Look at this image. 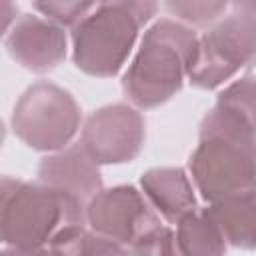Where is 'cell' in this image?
Returning <instances> with one entry per match:
<instances>
[{
  "label": "cell",
  "mask_w": 256,
  "mask_h": 256,
  "mask_svg": "<svg viewBox=\"0 0 256 256\" xmlns=\"http://www.w3.org/2000/svg\"><path fill=\"white\" fill-rule=\"evenodd\" d=\"M66 222L60 196L42 182L0 178V250L46 252L50 238Z\"/></svg>",
  "instance_id": "obj_2"
},
{
  "label": "cell",
  "mask_w": 256,
  "mask_h": 256,
  "mask_svg": "<svg viewBox=\"0 0 256 256\" xmlns=\"http://www.w3.org/2000/svg\"><path fill=\"white\" fill-rule=\"evenodd\" d=\"M32 8L58 26H74L84 18L98 0H30Z\"/></svg>",
  "instance_id": "obj_16"
},
{
  "label": "cell",
  "mask_w": 256,
  "mask_h": 256,
  "mask_svg": "<svg viewBox=\"0 0 256 256\" xmlns=\"http://www.w3.org/2000/svg\"><path fill=\"white\" fill-rule=\"evenodd\" d=\"M230 6L238 12H254V0H230Z\"/></svg>",
  "instance_id": "obj_20"
},
{
  "label": "cell",
  "mask_w": 256,
  "mask_h": 256,
  "mask_svg": "<svg viewBox=\"0 0 256 256\" xmlns=\"http://www.w3.org/2000/svg\"><path fill=\"white\" fill-rule=\"evenodd\" d=\"M140 190L158 216L172 226L198 208L196 190L184 168H150L140 176Z\"/></svg>",
  "instance_id": "obj_12"
},
{
  "label": "cell",
  "mask_w": 256,
  "mask_h": 256,
  "mask_svg": "<svg viewBox=\"0 0 256 256\" xmlns=\"http://www.w3.org/2000/svg\"><path fill=\"white\" fill-rule=\"evenodd\" d=\"M188 176L202 200L214 202L254 188V142L226 136L198 138Z\"/></svg>",
  "instance_id": "obj_6"
},
{
  "label": "cell",
  "mask_w": 256,
  "mask_h": 256,
  "mask_svg": "<svg viewBox=\"0 0 256 256\" xmlns=\"http://www.w3.org/2000/svg\"><path fill=\"white\" fill-rule=\"evenodd\" d=\"M82 110L62 86L38 80L30 84L12 110L10 126L20 142L36 152H54L68 146L80 130Z\"/></svg>",
  "instance_id": "obj_4"
},
{
  "label": "cell",
  "mask_w": 256,
  "mask_h": 256,
  "mask_svg": "<svg viewBox=\"0 0 256 256\" xmlns=\"http://www.w3.org/2000/svg\"><path fill=\"white\" fill-rule=\"evenodd\" d=\"M176 226V250L178 254L188 256H208V254H224L226 242L220 236L218 228L210 220L204 208H196L194 212L186 214Z\"/></svg>",
  "instance_id": "obj_14"
},
{
  "label": "cell",
  "mask_w": 256,
  "mask_h": 256,
  "mask_svg": "<svg viewBox=\"0 0 256 256\" xmlns=\"http://www.w3.org/2000/svg\"><path fill=\"white\" fill-rule=\"evenodd\" d=\"M84 222L90 230L114 240L126 252L146 232L162 224L142 190L130 184L100 190L86 206Z\"/></svg>",
  "instance_id": "obj_8"
},
{
  "label": "cell",
  "mask_w": 256,
  "mask_h": 256,
  "mask_svg": "<svg viewBox=\"0 0 256 256\" xmlns=\"http://www.w3.org/2000/svg\"><path fill=\"white\" fill-rule=\"evenodd\" d=\"M226 246L254 250L256 246V196L254 188L238 192L214 202L204 208Z\"/></svg>",
  "instance_id": "obj_13"
},
{
  "label": "cell",
  "mask_w": 256,
  "mask_h": 256,
  "mask_svg": "<svg viewBox=\"0 0 256 256\" xmlns=\"http://www.w3.org/2000/svg\"><path fill=\"white\" fill-rule=\"evenodd\" d=\"M6 52L24 70L46 74L66 60L68 36L62 26L36 14H24L6 34Z\"/></svg>",
  "instance_id": "obj_10"
},
{
  "label": "cell",
  "mask_w": 256,
  "mask_h": 256,
  "mask_svg": "<svg viewBox=\"0 0 256 256\" xmlns=\"http://www.w3.org/2000/svg\"><path fill=\"white\" fill-rule=\"evenodd\" d=\"M162 4L172 20L190 28H206L224 16L230 0H162Z\"/></svg>",
  "instance_id": "obj_15"
},
{
  "label": "cell",
  "mask_w": 256,
  "mask_h": 256,
  "mask_svg": "<svg viewBox=\"0 0 256 256\" xmlns=\"http://www.w3.org/2000/svg\"><path fill=\"white\" fill-rule=\"evenodd\" d=\"M226 136L254 142V76L230 82L216 96V104L200 122L198 138Z\"/></svg>",
  "instance_id": "obj_11"
},
{
  "label": "cell",
  "mask_w": 256,
  "mask_h": 256,
  "mask_svg": "<svg viewBox=\"0 0 256 256\" xmlns=\"http://www.w3.org/2000/svg\"><path fill=\"white\" fill-rule=\"evenodd\" d=\"M254 12L218 18L196 36L186 80L200 90H216L254 62Z\"/></svg>",
  "instance_id": "obj_5"
},
{
  "label": "cell",
  "mask_w": 256,
  "mask_h": 256,
  "mask_svg": "<svg viewBox=\"0 0 256 256\" xmlns=\"http://www.w3.org/2000/svg\"><path fill=\"white\" fill-rule=\"evenodd\" d=\"M98 2H108L126 8L142 22V26H146L158 12V0H98Z\"/></svg>",
  "instance_id": "obj_18"
},
{
  "label": "cell",
  "mask_w": 256,
  "mask_h": 256,
  "mask_svg": "<svg viewBox=\"0 0 256 256\" xmlns=\"http://www.w3.org/2000/svg\"><path fill=\"white\" fill-rule=\"evenodd\" d=\"M142 22L122 6L98 2L70 32L74 66L94 78L116 76L132 54Z\"/></svg>",
  "instance_id": "obj_3"
},
{
  "label": "cell",
  "mask_w": 256,
  "mask_h": 256,
  "mask_svg": "<svg viewBox=\"0 0 256 256\" xmlns=\"http://www.w3.org/2000/svg\"><path fill=\"white\" fill-rule=\"evenodd\" d=\"M130 252L132 254H178L174 230L166 224H160L154 230L146 232L142 238H138L132 244Z\"/></svg>",
  "instance_id": "obj_17"
},
{
  "label": "cell",
  "mask_w": 256,
  "mask_h": 256,
  "mask_svg": "<svg viewBox=\"0 0 256 256\" xmlns=\"http://www.w3.org/2000/svg\"><path fill=\"white\" fill-rule=\"evenodd\" d=\"M18 20V4L16 0H0V38L8 34L12 24Z\"/></svg>",
  "instance_id": "obj_19"
},
{
  "label": "cell",
  "mask_w": 256,
  "mask_h": 256,
  "mask_svg": "<svg viewBox=\"0 0 256 256\" xmlns=\"http://www.w3.org/2000/svg\"><path fill=\"white\" fill-rule=\"evenodd\" d=\"M4 138H6V128H4V122L0 120V148L4 144Z\"/></svg>",
  "instance_id": "obj_21"
},
{
  "label": "cell",
  "mask_w": 256,
  "mask_h": 256,
  "mask_svg": "<svg viewBox=\"0 0 256 256\" xmlns=\"http://www.w3.org/2000/svg\"><path fill=\"white\" fill-rule=\"evenodd\" d=\"M38 182L52 188L66 208V222L86 224L84 212L88 202L104 188L100 164H96L80 146L70 142L68 146L48 152L38 164Z\"/></svg>",
  "instance_id": "obj_9"
},
{
  "label": "cell",
  "mask_w": 256,
  "mask_h": 256,
  "mask_svg": "<svg viewBox=\"0 0 256 256\" xmlns=\"http://www.w3.org/2000/svg\"><path fill=\"white\" fill-rule=\"evenodd\" d=\"M146 140L142 112L124 102L94 110L82 130L80 146L96 164H126L140 156Z\"/></svg>",
  "instance_id": "obj_7"
},
{
  "label": "cell",
  "mask_w": 256,
  "mask_h": 256,
  "mask_svg": "<svg viewBox=\"0 0 256 256\" xmlns=\"http://www.w3.org/2000/svg\"><path fill=\"white\" fill-rule=\"evenodd\" d=\"M196 36L194 28L172 18L152 22L122 76L128 104L150 110L176 96L184 86Z\"/></svg>",
  "instance_id": "obj_1"
}]
</instances>
